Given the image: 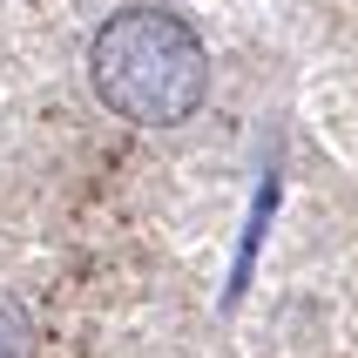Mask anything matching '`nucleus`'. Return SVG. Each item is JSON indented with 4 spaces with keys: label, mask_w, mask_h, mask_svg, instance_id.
<instances>
[{
    "label": "nucleus",
    "mask_w": 358,
    "mask_h": 358,
    "mask_svg": "<svg viewBox=\"0 0 358 358\" xmlns=\"http://www.w3.org/2000/svg\"><path fill=\"white\" fill-rule=\"evenodd\" d=\"M88 75H95V95L142 129L189 122L210 95V55H203L196 27L169 7L115 14L88 48Z\"/></svg>",
    "instance_id": "1"
},
{
    "label": "nucleus",
    "mask_w": 358,
    "mask_h": 358,
    "mask_svg": "<svg viewBox=\"0 0 358 358\" xmlns=\"http://www.w3.org/2000/svg\"><path fill=\"white\" fill-rule=\"evenodd\" d=\"M34 352V331H27V311H20L7 291H0V358H27Z\"/></svg>",
    "instance_id": "2"
}]
</instances>
